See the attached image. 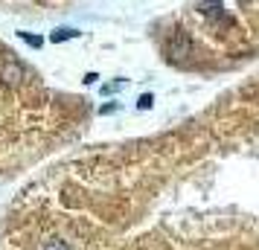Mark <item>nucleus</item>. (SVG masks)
<instances>
[{
    "label": "nucleus",
    "instance_id": "7",
    "mask_svg": "<svg viewBox=\"0 0 259 250\" xmlns=\"http://www.w3.org/2000/svg\"><path fill=\"white\" fill-rule=\"evenodd\" d=\"M44 250H70V244H64V241H50Z\"/></svg>",
    "mask_w": 259,
    "mask_h": 250
},
{
    "label": "nucleus",
    "instance_id": "2",
    "mask_svg": "<svg viewBox=\"0 0 259 250\" xmlns=\"http://www.w3.org/2000/svg\"><path fill=\"white\" fill-rule=\"evenodd\" d=\"M169 53H172V59H184L189 53V38L187 35H178L172 44H169Z\"/></svg>",
    "mask_w": 259,
    "mask_h": 250
},
{
    "label": "nucleus",
    "instance_id": "5",
    "mask_svg": "<svg viewBox=\"0 0 259 250\" xmlns=\"http://www.w3.org/2000/svg\"><path fill=\"white\" fill-rule=\"evenodd\" d=\"M21 38H24L26 44H29V47H44V38H38V35H29V32H21Z\"/></svg>",
    "mask_w": 259,
    "mask_h": 250
},
{
    "label": "nucleus",
    "instance_id": "4",
    "mask_svg": "<svg viewBox=\"0 0 259 250\" xmlns=\"http://www.w3.org/2000/svg\"><path fill=\"white\" fill-rule=\"evenodd\" d=\"M79 32L76 29H67V26H61V29H56L53 35H50V41H56V44H61V41H67V38H76Z\"/></svg>",
    "mask_w": 259,
    "mask_h": 250
},
{
    "label": "nucleus",
    "instance_id": "6",
    "mask_svg": "<svg viewBox=\"0 0 259 250\" xmlns=\"http://www.w3.org/2000/svg\"><path fill=\"white\" fill-rule=\"evenodd\" d=\"M152 93H146V96H140V102H137V108H143V111H146V108H152Z\"/></svg>",
    "mask_w": 259,
    "mask_h": 250
},
{
    "label": "nucleus",
    "instance_id": "3",
    "mask_svg": "<svg viewBox=\"0 0 259 250\" xmlns=\"http://www.w3.org/2000/svg\"><path fill=\"white\" fill-rule=\"evenodd\" d=\"M201 12L210 18H222V0H201Z\"/></svg>",
    "mask_w": 259,
    "mask_h": 250
},
{
    "label": "nucleus",
    "instance_id": "1",
    "mask_svg": "<svg viewBox=\"0 0 259 250\" xmlns=\"http://www.w3.org/2000/svg\"><path fill=\"white\" fill-rule=\"evenodd\" d=\"M26 79V70H24V64H18V61H3L0 64V82L6 84V87H18V84H24Z\"/></svg>",
    "mask_w": 259,
    "mask_h": 250
}]
</instances>
